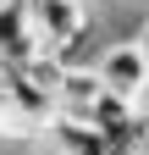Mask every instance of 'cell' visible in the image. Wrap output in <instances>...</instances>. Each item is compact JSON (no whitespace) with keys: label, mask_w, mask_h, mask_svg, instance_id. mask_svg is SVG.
Segmentation results:
<instances>
[{"label":"cell","mask_w":149,"mask_h":155,"mask_svg":"<svg viewBox=\"0 0 149 155\" xmlns=\"http://www.w3.org/2000/svg\"><path fill=\"white\" fill-rule=\"evenodd\" d=\"M105 17V6L100 0H33V22H39V39L50 50H61V45H72L83 28H94Z\"/></svg>","instance_id":"3"},{"label":"cell","mask_w":149,"mask_h":155,"mask_svg":"<svg viewBox=\"0 0 149 155\" xmlns=\"http://www.w3.org/2000/svg\"><path fill=\"white\" fill-rule=\"evenodd\" d=\"M144 150H149V116H144Z\"/></svg>","instance_id":"8"},{"label":"cell","mask_w":149,"mask_h":155,"mask_svg":"<svg viewBox=\"0 0 149 155\" xmlns=\"http://www.w3.org/2000/svg\"><path fill=\"white\" fill-rule=\"evenodd\" d=\"M6 89H11V127L6 133H17V139H44L50 122L61 116V89L39 83L28 67H11L6 72Z\"/></svg>","instance_id":"1"},{"label":"cell","mask_w":149,"mask_h":155,"mask_svg":"<svg viewBox=\"0 0 149 155\" xmlns=\"http://www.w3.org/2000/svg\"><path fill=\"white\" fill-rule=\"evenodd\" d=\"M100 83L110 94L144 100L149 94V50H144V39H110V50L100 55Z\"/></svg>","instance_id":"2"},{"label":"cell","mask_w":149,"mask_h":155,"mask_svg":"<svg viewBox=\"0 0 149 155\" xmlns=\"http://www.w3.org/2000/svg\"><path fill=\"white\" fill-rule=\"evenodd\" d=\"M0 6H11V0H0Z\"/></svg>","instance_id":"9"},{"label":"cell","mask_w":149,"mask_h":155,"mask_svg":"<svg viewBox=\"0 0 149 155\" xmlns=\"http://www.w3.org/2000/svg\"><path fill=\"white\" fill-rule=\"evenodd\" d=\"M6 72H11V61H0V133L11 127V89H6Z\"/></svg>","instance_id":"6"},{"label":"cell","mask_w":149,"mask_h":155,"mask_svg":"<svg viewBox=\"0 0 149 155\" xmlns=\"http://www.w3.org/2000/svg\"><path fill=\"white\" fill-rule=\"evenodd\" d=\"M39 50H50V45L39 39L33 0H11V6H0V55H6L11 67H28Z\"/></svg>","instance_id":"4"},{"label":"cell","mask_w":149,"mask_h":155,"mask_svg":"<svg viewBox=\"0 0 149 155\" xmlns=\"http://www.w3.org/2000/svg\"><path fill=\"white\" fill-rule=\"evenodd\" d=\"M110 155H149L144 144H110Z\"/></svg>","instance_id":"7"},{"label":"cell","mask_w":149,"mask_h":155,"mask_svg":"<svg viewBox=\"0 0 149 155\" xmlns=\"http://www.w3.org/2000/svg\"><path fill=\"white\" fill-rule=\"evenodd\" d=\"M100 100H105L100 67H66V78H61V116H72V122H94Z\"/></svg>","instance_id":"5"}]
</instances>
